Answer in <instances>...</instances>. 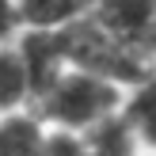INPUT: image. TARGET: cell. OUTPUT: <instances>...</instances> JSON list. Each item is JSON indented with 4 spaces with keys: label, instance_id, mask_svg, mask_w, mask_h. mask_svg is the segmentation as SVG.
<instances>
[{
    "label": "cell",
    "instance_id": "1",
    "mask_svg": "<svg viewBox=\"0 0 156 156\" xmlns=\"http://www.w3.org/2000/svg\"><path fill=\"white\" fill-rule=\"evenodd\" d=\"M126 103V88L99 73L69 65L57 80H50L38 91L30 111L46 122L50 129H69V133H84V129L99 126L103 118L122 111Z\"/></svg>",
    "mask_w": 156,
    "mask_h": 156
},
{
    "label": "cell",
    "instance_id": "2",
    "mask_svg": "<svg viewBox=\"0 0 156 156\" xmlns=\"http://www.w3.org/2000/svg\"><path fill=\"white\" fill-rule=\"evenodd\" d=\"M91 19L149 57V46L156 38V0H95Z\"/></svg>",
    "mask_w": 156,
    "mask_h": 156
},
{
    "label": "cell",
    "instance_id": "3",
    "mask_svg": "<svg viewBox=\"0 0 156 156\" xmlns=\"http://www.w3.org/2000/svg\"><path fill=\"white\" fill-rule=\"evenodd\" d=\"M34 73H30L27 57L19 50V38L8 46H0V114L30 111L34 107Z\"/></svg>",
    "mask_w": 156,
    "mask_h": 156
},
{
    "label": "cell",
    "instance_id": "4",
    "mask_svg": "<svg viewBox=\"0 0 156 156\" xmlns=\"http://www.w3.org/2000/svg\"><path fill=\"white\" fill-rule=\"evenodd\" d=\"M23 30H69L91 19L95 0H19Z\"/></svg>",
    "mask_w": 156,
    "mask_h": 156
},
{
    "label": "cell",
    "instance_id": "5",
    "mask_svg": "<svg viewBox=\"0 0 156 156\" xmlns=\"http://www.w3.org/2000/svg\"><path fill=\"white\" fill-rule=\"evenodd\" d=\"M50 126L34 111L0 114V156H46Z\"/></svg>",
    "mask_w": 156,
    "mask_h": 156
},
{
    "label": "cell",
    "instance_id": "6",
    "mask_svg": "<svg viewBox=\"0 0 156 156\" xmlns=\"http://www.w3.org/2000/svg\"><path fill=\"white\" fill-rule=\"evenodd\" d=\"M80 141H84V156H149V152L141 149L133 126L126 122L122 111L111 114V118H103L99 126L84 129Z\"/></svg>",
    "mask_w": 156,
    "mask_h": 156
},
{
    "label": "cell",
    "instance_id": "7",
    "mask_svg": "<svg viewBox=\"0 0 156 156\" xmlns=\"http://www.w3.org/2000/svg\"><path fill=\"white\" fill-rule=\"evenodd\" d=\"M122 114H126V122L133 126L141 149L149 156H156V73L145 76V80L133 84V88H126Z\"/></svg>",
    "mask_w": 156,
    "mask_h": 156
},
{
    "label": "cell",
    "instance_id": "8",
    "mask_svg": "<svg viewBox=\"0 0 156 156\" xmlns=\"http://www.w3.org/2000/svg\"><path fill=\"white\" fill-rule=\"evenodd\" d=\"M23 34V12H19V0H0V46L15 42Z\"/></svg>",
    "mask_w": 156,
    "mask_h": 156
}]
</instances>
